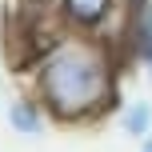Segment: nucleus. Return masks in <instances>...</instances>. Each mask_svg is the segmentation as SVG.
<instances>
[{"instance_id": "nucleus-1", "label": "nucleus", "mask_w": 152, "mask_h": 152, "mask_svg": "<svg viewBox=\"0 0 152 152\" xmlns=\"http://www.w3.org/2000/svg\"><path fill=\"white\" fill-rule=\"evenodd\" d=\"M32 96L48 120L88 124L120 108V48L108 32L64 28L32 64Z\"/></svg>"}, {"instance_id": "nucleus-2", "label": "nucleus", "mask_w": 152, "mask_h": 152, "mask_svg": "<svg viewBox=\"0 0 152 152\" xmlns=\"http://www.w3.org/2000/svg\"><path fill=\"white\" fill-rule=\"evenodd\" d=\"M116 20H120V36H116L120 56L128 52V60H136L152 76V0H120Z\"/></svg>"}, {"instance_id": "nucleus-3", "label": "nucleus", "mask_w": 152, "mask_h": 152, "mask_svg": "<svg viewBox=\"0 0 152 152\" xmlns=\"http://www.w3.org/2000/svg\"><path fill=\"white\" fill-rule=\"evenodd\" d=\"M56 24L72 32H108V24L120 16V0H48Z\"/></svg>"}, {"instance_id": "nucleus-4", "label": "nucleus", "mask_w": 152, "mask_h": 152, "mask_svg": "<svg viewBox=\"0 0 152 152\" xmlns=\"http://www.w3.org/2000/svg\"><path fill=\"white\" fill-rule=\"evenodd\" d=\"M8 124H12L16 136H40L44 124H48V112L36 96H16L8 104Z\"/></svg>"}, {"instance_id": "nucleus-5", "label": "nucleus", "mask_w": 152, "mask_h": 152, "mask_svg": "<svg viewBox=\"0 0 152 152\" xmlns=\"http://www.w3.org/2000/svg\"><path fill=\"white\" fill-rule=\"evenodd\" d=\"M120 132L124 136H136L144 140L152 136V100H128V104H120Z\"/></svg>"}, {"instance_id": "nucleus-6", "label": "nucleus", "mask_w": 152, "mask_h": 152, "mask_svg": "<svg viewBox=\"0 0 152 152\" xmlns=\"http://www.w3.org/2000/svg\"><path fill=\"white\" fill-rule=\"evenodd\" d=\"M140 152H152V136H144V140H140Z\"/></svg>"}]
</instances>
